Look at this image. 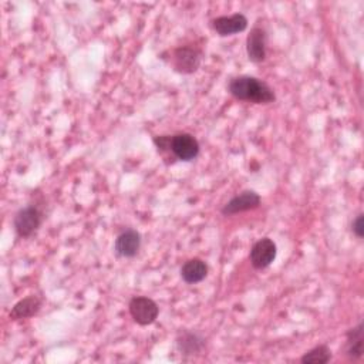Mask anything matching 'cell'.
<instances>
[{
	"label": "cell",
	"instance_id": "obj_1",
	"mask_svg": "<svg viewBox=\"0 0 364 364\" xmlns=\"http://www.w3.org/2000/svg\"><path fill=\"white\" fill-rule=\"evenodd\" d=\"M228 91L236 100L253 104H270L276 100V94L267 82L250 75L233 77L228 84Z\"/></svg>",
	"mask_w": 364,
	"mask_h": 364
},
{
	"label": "cell",
	"instance_id": "obj_2",
	"mask_svg": "<svg viewBox=\"0 0 364 364\" xmlns=\"http://www.w3.org/2000/svg\"><path fill=\"white\" fill-rule=\"evenodd\" d=\"M202 61V53L196 47L181 46L171 51V65L176 73L192 74L195 73Z\"/></svg>",
	"mask_w": 364,
	"mask_h": 364
},
{
	"label": "cell",
	"instance_id": "obj_3",
	"mask_svg": "<svg viewBox=\"0 0 364 364\" xmlns=\"http://www.w3.org/2000/svg\"><path fill=\"white\" fill-rule=\"evenodd\" d=\"M41 222H43L41 210L34 205H28L26 208H21L14 215L13 226L18 237H30L38 230Z\"/></svg>",
	"mask_w": 364,
	"mask_h": 364
},
{
	"label": "cell",
	"instance_id": "obj_4",
	"mask_svg": "<svg viewBox=\"0 0 364 364\" xmlns=\"http://www.w3.org/2000/svg\"><path fill=\"white\" fill-rule=\"evenodd\" d=\"M128 310L134 321L139 326H149L152 324L158 314H159V307L158 304L146 297V296H135L129 300Z\"/></svg>",
	"mask_w": 364,
	"mask_h": 364
},
{
	"label": "cell",
	"instance_id": "obj_5",
	"mask_svg": "<svg viewBox=\"0 0 364 364\" xmlns=\"http://www.w3.org/2000/svg\"><path fill=\"white\" fill-rule=\"evenodd\" d=\"M169 152L179 161L189 162L199 155V142L198 139L188 132H179L169 136Z\"/></svg>",
	"mask_w": 364,
	"mask_h": 364
},
{
	"label": "cell",
	"instance_id": "obj_6",
	"mask_svg": "<svg viewBox=\"0 0 364 364\" xmlns=\"http://www.w3.org/2000/svg\"><path fill=\"white\" fill-rule=\"evenodd\" d=\"M276 255H277L276 243L270 237H262L252 246L249 253V260L255 269L263 270L274 262Z\"/></svg>",
	"mask_w": 364,
	"mask_h": 364
},
{
	"label": "cell",
	"instance_id": "obj_7",
	"mask_svg": "<svg viewBox=\"0 0 364 364\" xmlns=\"http://www.w3.org/2000/svg\"><path fill=\"white\" fill-rule=\"evenodd\" d=\"M260 196L257 192L252 191V189H246L242 191L239 195L233 196L230 200H228L223 208L220 209L222 215L225 216H232L240 212H246V210H253L256 208L260 206Z\"/></svg>",
	"mask_w": 364,
	"mask_h": 364
},
{
	"label": "cell",
	"instance_id": "obj_8",
	"mask_svg": "<svg viewBox=\"0 0 364 364\" xmlns=\"http://www.w3.org/2000/svg\"><path fill=\"white\" fill-rule=\"evenodd\" d=\"M267 33L263 27H253L246 38V53L252 63H262L266 58Z\"/></svg>",
	"mask_w": 364,
	"mask_h": 364
},
{
	"label": "cell",
	"instance_id": "obj_9",
	"mask_svg": "<svg viewBox=\"0 0 364 364\" xmlns=\"http://www.w3.org/2000/svg\"><path fill=\"white\" fill-rule=\"evenodd\" d=\"M210 23H212V28L220 37L237 34L247 28V18L242 13H233L230 16H219L213 18Z\"/></svg>",
	"mask_w": 364,
	"mask_h": 364
},
{
	"label": "cell",
	"instance_id": "obj_10",
	"mask_svg": "<svg viewBox=\"0 0 364 364\" xmlns=\"http://www.w3.org/2000/svg\"><path fill=\"white\" fill-rule=\"evenodd\" d=\"M141 247V235L135 229H127L119 233L114 242V252L119 257H134Z\"/></svg>",
	"mask_w": 364,
	"mask_h": 364
},
{
	"label": "cell",
	"instance_id": "obj_11",
	"mask_svg": "<svg viewBox=\"0 0 364 364\" xmlns=\"http://www.w3.org/2000/svg\"><path fill=\"white\" fill-rule=\"evenodd\" d=\"M209 267L205 260L193 257L186 260L181 267V277L188 284H196L208 276Z\"/></svg>",
	"mask_w": 364,
	"mask_h": 364
},
{
	"label": "cell",
	"instance_id": "obj_12",
	"mask_svg": "<svg viewBox=\"0 0 364 364\" xmlns=\"http://www.w3.org/2000/svg\"><path fill=\"white\" fill-rule=\"evenodd\" d=\"M203 346H205V340L193 331L183 330L176 337V347L181 351V354H185V355H193L200 353Z\"/></svg>",
	"mask_w": 364,
	"mask_h": 364
},
{
	"label": "cell",
	"instance_id": "obj_13",
	"mask_svg": "<svg viewBox=\"0 0 364 364\" xmlns=\"http://www.w3.org/2000/svg\"><path fill=\"white\" fill-rule=\"evenodd\" d=\"M363 321L346 333V354L351 360H360L363 357Z\"/></svg>",
	"mask_w": 364,
	"mask_h": 364
},
{
	"label": "cell",
	"instance_id": "obj_14",
	"mask_svg": "<svg viewBox=\"0 0 364 364\" xmlns=\"http://www.w3.org/2000/svg\"><path fill=\"white\" fill-rule=\"evenodd\" d=\"M41 307V300L37 296H27L21 300H18L10 310V318L20 320V318H28L38 313Z\"/></svg>",
	"mask_w": 364,
	"mask_h": 364
},
{
	"label": "cell",
	"instance_id": "obj_15",
	"mask_svg": "<svg viewBox=\"0 0 364 364\" xmlns=\"http://www.w3.org/2000/svg\"><path fill=\"white\" fill-rule=\"evenodd\" d=\"M330 360H331V350L326 344L316 346L300 357V361L303 364H326Z\"/></svg>",
	"mask_w": 364,
	"mask_h": 364
},
{
	"label": "cell",
	"instance_id": "obj_16",
	"mask_svg": "<svg viewBox=\"0 0 364 364\" xmlns=\"http://www.w3.org/2000/svg\"><path fill=\"white\" fill-rule=\"evenodd\" d=\"M351 230H353V233H354L358 239H361V237L364 236V215H363V213L357 215V218L353 220V223H351Z\"/></svg>",
	"mask_w": 364,
	"mask_h": 364
}]
</instances>
